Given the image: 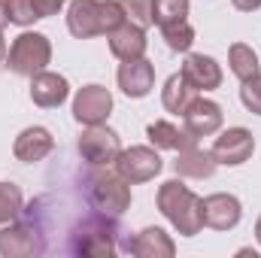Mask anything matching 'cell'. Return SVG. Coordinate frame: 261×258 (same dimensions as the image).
I'll return each instance as SVG.
<instances>
[{"instance_id": "obj_10", "label": "cell", "mask_w": 261, "mask_h": 258, "mask_svg": "<svg viewBox=\"0 0 261 258\" xmlns=\"http://www.w3.org/2000/svg\"><path fill=\"white\" fill-rule=\"evenodd\" d=\"M213 158L216 164H228V167H240L252 158L255 152V137L246 128H228L222 131V137H216L213 143Z\"/></svg>"}, {"instance_id": "obj_11", "label": "cell", "mask_w": 261, "mask_h": 258, "mask_svg": "<svg viewBox=\"0 0 261 258\" xmlns=\"http://www.w3.org/2000/svg\"><path fill=\"white\" fill-rule=\"evenodd\" d=\"M243 216V207L234 194H225V192H216L210 197H203V225L206 228H216V231H231L237 228Z\"/></svg>"}, {"instance_id": "obj_13", "label": "cell", "mask_w": 261, "mask_h": 258, "mask_svg": "<svg viewBox=\"0 0 261 258\" xmlns=\"http://www.w3.org/2000/svg\"><path fill=\"white\" fill-rule=\"evenodd\" d=\"M52 149H55V137H52V131L40 128V125L24 128L18 137H15V143H12V155H15L18 161H24V164H37V161H43Z\"/></svg>"}, {"instance_id": "obj_30", "label": "cell", "mask_w": 261, "mask_h": 258, "mask_svg": "<svg viewBox=\"0 0 261 258\" xmlns=\"http://www.w3.org/2000/svg\"><path fill=\"white\" fill-rule=\"evenodd\" d=\"M9 24V15H6V0H0V31Z\"/></svg>"}, {"instance_id": "obj_19", "label": "cell", "mask_w": 261, "mask_h": 258, "mask_svg": "<svg viewBox=\"0 0 261 258\" xmlns=\"http://www.w3.org/2000/svg\"><path fill=\"white\" fill-rule=\"evenodd\" d=\"M146 137H149V143L155 149H170V152L197 146V137H192L186 128H179L173 122H152V125H146Z\"/></svg>"}, {"instance_id": "obj_23", "label": "cell", "mask_w": 261, "mask_h": 258, "mask_svg": "<svg viewBox=\"0 0 261 258\" xmlns=\"http://www.w3.org/2000/svg\"><path fill=\"white\" fill-rule=\"evenodd\" d=\"M186 15H189V0H152V21L161 28L186 21Z\"/></svg>"}, {"instance_id": "obj_17", "label": "cell", "mask_w": 261, "mask_h": 258, "mask_svg": "<svg viewBox=\"0 0 261 258\" xmlns=\"http://www.w3.org/2000/svg\"><path fill=\"white\" fill-rule=\"evenodd\" d=\"M107 40H110V52L119 58V61H137V58H143L146 55V31L143 28H137V24H119L113 34H107Z\"/></svg>"}, {"instance_id": "obj_6", "label": "cell", "mask_w": 261, "mask_h": 258, "mask_svg": "<svg viewBox=\"0 0 261 258\" xmlns=\"http://www.w3.org/2000/svg\"><path fill=\"white\" fill-rule=\"evenodd\" d=\"M122 152V140L119 134L107 125H85L82 137H79V155L82 161L94 164V167H107V164H116Z\"/></svg>"}, {"instance_id": "obj_31", "label": "cell", "mask_w": 261, "mask_h": 258, "mask_svg": "<svg viewBox=\"0 0 261 258\" xmlns=\"http://www.w3.org/2000/svg\"><path fill=\"white\" fill-rule=\"evenodd\" d=\"M255 240L261 243V216H258V222H255Z\"/></svg>"}, {"instance_id": "obj_8", "label": "cell", "mask_w": 261, "mask_h": 258, "mask_svg": "<svg viewBox=\"0 0 261 258\" xmlns=\"http://www.w3.org/2000/svg\"><path fill=\"white\" fill-rule=\"evenodd\" d=\"M46 252V246L37 237L34 222H6L0 228V255L3 258H31Z\"/></svg>"}, {"instance_id": "obj_2", "label": "cell", "mask_w": 261, "mask_h": 258, "mask_svg": "<svg viewBox=\"0 0 261 258\" xmlns=\"http://www.w3.org/2000/svg\"><path fill=\"white\" fill-rule=\"evenodd\" d=\"M158 210L164 213V219L182 234V237H195L203 228V197H197L189 186H182L179 179H167L158 189Z\"/></svg>"}, {"instance_id": "obj_9", "label": "cell", "mask_w": 261, "mask_h": 258, "mask_svg": "<svg viewBox=\"0 0 261 258\" xmlns=\"http://www.w3.org/2000/svg\"><path fill=\"white\" fill-rule=\"evenodd\" d=\"M113 113V94L103 85H85L73 97V119L79 125H103Z\"/></svg>"}, {"instance_id": "obj_29", "label": "cell", "mask_w": 261, "mask_h": 258, "mask_svg": "<svg viewBox=\"0 0 261 258\" xmlns=\"http://www.w3.org/2000/svg\"><path fill=\"white\" fill-rule=\"evenodd\" d=\"M231 3L240 12H255V9H261V0H231Z\"/></svg>"}, {"instance_id": "obj_16", "label": "cell", "mask_w": 261, "mask_h": 258, "mask_svg": "<svg viewBox=\"0 0 261 258\" xmlns=\"http://www.w3.org/2000/svg\"><path fill=\"white\" fill-rule=\"evenodd\" d=\"M179 73L195 91H213L222 85V67L210 55H186V64Z\"/></svg>"}, {"instance_id": "obj_4", "label": "cell", "mask_w": 261, "mask_h": 258, "mask_svg": "<svg viewBox=\"0 0 261 258\" xmlns=\"http://www.w3.org/2000/svg\"><path fill=\"white\" fill-rule=\"evenodd\" d=\"M49 61H52V43L46 34H37V31L18 34L6 52V67L15 76H34V73L46 70Z\"/></svg>"}, {"instance_id": "obj_14", "label": "cell", "mask_w": 261, "mask_h": 258, "mask_svg": "<svg viewBox=\"0 0 261 258\" xmlns=\"http://www.w3.org/2000/svg\"><path fill=\"white\" fill-rule=\"evenodd\" d=\"M70 94V85L61 73H49V70H40L31 76V100L43 110H52V107H61Z\"/></svg>"}, {"instance_id": "obj_5", "label": "cell", "mask_w": 261, "mask_h": 258, "mask_svg": "<svg viewBox=\"0 0 261 258\" xmlns=\"http://www.w3.org/2000/svg\"><path fill=\"white\" fill-rule=\"evenodd\" d=\"M88 203L107 216H122L130 207V183L119 173H100L88 183Z\"/></svg>"}, {"instance_id": "obj_24", "label": "cell", "mask_w": 261, "mask_h": 258, "mask_svg": "<svg viewBox=\"0 0 261 258\" xmlns=\"http://www.w3.org/2000/svg\"><path fill=\"white\" fill-rule=\"evenodd\" d=\"M161 37H164L167 49H173V52H189L192 43H195V28H192L189 21H176V24L161 28Z\"/></svg>"}, {"instance_id": "obj_1", "label": "cell", "mask_w": 261, "mask_h": 258, "mask_svg": "<svg viewBox=\"0 0 261 258\" xmlns=\"http://www.w3.org/2000/svg\"><path fill=\"white\" fill-rule=\"evenodd\" d=\"M125 24V9L119 0H73L67 6V31L76 40H88L97 34H113Z\"/></svg>"}, {"instance_id": "obj_26", "label": "cell", "mask_w": 261, "mask_h": 258, "mask_svg": "<svg viewBox=\"0 0 261 258\" xmlns=\"http://www.w3.org/2000/svg\"><path fill=\"white\" fill-rule=\"evenodd\" d=\"M6 15H9L12 24L28 28V24H34L40 18V9H37L34 0H6Z\"/></svg>"}, {"instance_id": "obj_3", "label": "cell", "mask_w": 261, "mask_h": 258, "mask_svg": "<svg viewBox=\"0 0 261 258\" xmlns=\"http://www.w3.org/2000/svg\"><path fill=\"white\" fill-rule=\"evenodd\" d=\"M116 237H119V225H116V216H107V213H88L82 216L73 231H70V243H67V252L73 255H91V258H110L116 255Z\"/></svg>"}, {"instance_id": "obj_22", "label": "cell", "mask_w": 261, "mask_h": 258, "mask_svg": "<svg viewBox=\"0 0 261 258\" xmlns=\"http://www.w3.org/2000/svg\"><path fill=\"white\" fill-rule=\"evenodd\" d=\"M228 64H231V73H234L240 82L258 76V58H255L252 46H246V43H234V46L228 49Z\"/></svg>"}, {"instance_id": "obj_12", "label": "cell", "mask_w": 261, "mask_h": 258, "mask_svg": "<svg viewBox=\"0 0 261 258\" xmlns=\"http://www.w3.org/2000/svg\"><path fill=\"white\" fill-rule=\"evenodd\" d=\"M182 122H186V131L192 137H213L216 131L222 128V107L216 100H206V97H195L186 113H182Z\"/></svg>"}, {"instance_id": "obj_15", "label": "cell", "mask_w": 261, "mask_h": 258, "mask_svg": "<svg viewBox=\"0 0 261 258\" xmlns=\"http://www.w3.org/2000/svg\"><path fill=\"white\" fill-rule=\"evenodd\" d=\"M116 79H119V88L128 97H146L152 91V85H155V67H152V61H146V58L122 61Z\"/></svg>"}, {"instance_id": "obj_21", "label": "cell", "mask_w": 261, "mask_h": 258, "mask_svg": "<svg viewBox=\"0 0 261 258\" xmlns=\"http://www.w3.org/2000/svg\"><path fill=\"white\" fill-rule=\"evenodd\" d=\"M195 97H197V91L182 79V73H173V76L164 82V88H161V104H164V110H167V113H176V116H182L186 107H189Z\"/></svg>"}, {"instance_id": "obj_20", "label": "cell", "mask_w": 261, "mask_h": 258, "mask_svg": "<svg viewBox=\"0 0 261 258\" xmlns=\"http://www.w3.org/2000/svg\"><path fill=\"white\" fill-rule=\"evenodd\" d=\"M216 158H213V152H203V149H197V146H189V149H179V155H176V161H173V170L179 173V176H189V179H206V176H213L216 173Z\"/></svg>"}, {"instance_id": "obj_18", "label": "cell", "mask_w": 261, "mask_h": 258, "mask_svg": "<svg viewBox=\"0 0 261 258\" xmlns=\"http://www.w3.org/2000/svg\"><path fill=\"white\" fill-rule=\"evenodd\" d=\"M125 249L137 258H173L176 255V243L161 228H143L137 237H130L125 243Z\"/></svg>"}, {"instance_id": "obj_27", "label": "cell", "mask_w": 261, "mask_h": 258, "mask_svg": "<svg viewBox=\"0 0 261 258\" xmlns=\"http://www.w3.org/2000/svg\"><path fill=\"white\" fill-rule=\"evenodd\" d=\"M125 9V21L137 24V28H149L152 24V0H119Z\"/></svg>"}, {"instance_id": "obj_28", "label": "cell", "mask_w": 261, "mask_h": 258, "mask_svg": "<svg viewBox=\"0 0 261 258\" xmlns=\"http://www.w3.org/2000/svg\"><path fill=\"white\" fill-rule=\"evenodd\" d=\"M240 100H243V107H246L249 113L261 116V73L243 82V88H240Z\"/></svg>"}, {"instance_id": "obj_25", "label": "cell", "mask_w": 261, "mask_h": 258, "mask_svg": "<svg viewBox=\"0 0 261 258\" xmlns=\"http://www.w3.org/2000/svg\"><path fill=\"white\" fill-rule=\"evenodd\" d=\"M21 207H24V200H21L18 186H12V183H0V225L18 219V216H21Z\"/></svg>"}, {"instance_id": "obj_7", "label": "cell", "mask_w": 261, "mask_h": 258, "mask_svg": "<svg viewBox=\"0 0 261 258\" xmlns=\"http://www.w3.org/2000/svg\"><path fill=\"white\" fill-rule=\"evenodd\" d=\"M161 167H164V161L155 146H130V149H122L116 158V173L122 179H128L130 186L155 179L161 173Z\"/></svg>"}]
</instances>
